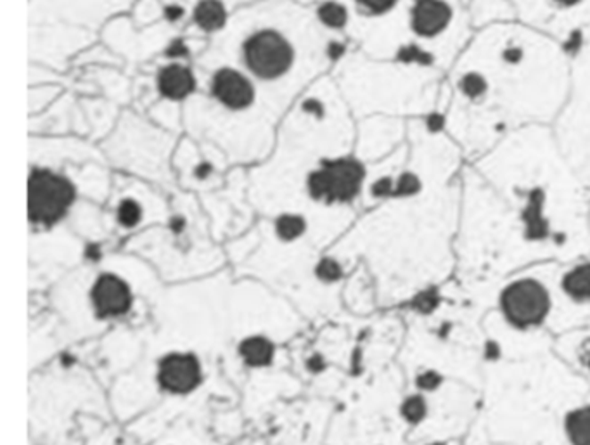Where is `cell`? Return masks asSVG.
<instances>
[{
	"mask_svg": "<svg viewBox=\"0 0 590 445\" xmlns=\"http://www.w3.org/2000/svg\"><path fill=\"white\" fill-rule=\"evenodd\" d=\"M571 91V60L554 38L520 21L473 33L445 77L440 111L467 161L516 130L553 127Z\"/></svg>",
	"mask_w": 590,
	"mask_h": 445,
	"instance_id": "6da1fadb",
	"label": "cell"
},
{
	"mask_svg": "<svg viewBox=\"0 0 590 445\" xmlns=\"http://www.w3.org/2000/svg\"><path fill=\"white\" fill-rule=\"evenodd\" d=\"M395 63L449 73L473 36L465 0H404L393 12Z\"/></svg>",
	"mask_w": 590,
	"mask_h": 445,
	"instance_id": "7a4b0ae2",
	"label": "cell"
},
{
	"mask_svg": "<svg viewBox=\"0 0 590 445\" xmlns=\"http://www.w3.org/2000/svg\"><path fill=\"white\" fill-rule=\"evenodd\" d=\"M553 132L564 158L590 186V32L571 58V91Z\"/></svg>",
	"mask_w": 590,
	"mask_h": 445,
	"instance_id": "3957f363",
	"label": "cell"
},
{
	"mask_svg": "<svg viewBox=\"0 0 590 445\" xmlns=\"http://www.w3.org/2000/svg\"><path fill=\"white\" fill-rule=\"evenodd\" d=\"M516 21L560 42L570 60L590 32V0H513Z\"/></svg>",
	"mask_w": 590,
	"mask_h": 445,
	"instance_id": "277c9868",
	"label": "cell"
},
{
	"mask_svg": "<svg viewBox=\"0 0 590 445\" xmlns=\"http://www.w3.org/2000/svg\"><path fill=\"white\" fill-rule=\"evenodd\" d=\"M75 199L73 184L61 175L36 170L28 181V214L33 222H56Z\"/></svg>",
	"mask_w": 590,
	"mask_h": 445,
	"instance_id": "5b68a950",
	"label": "cell"
},
{
	"mask_svg": "<svg viewBox=\"0 0 590 445\" xmlns=\"http://www.w3.org/2000/svg\"><path fill=\"white\" fill-rule=\"evenodd\" d=\"M500 309L505 319L518 328L537 326L549 314L551 295L540 281L523 278L502 291Z\"/></svg>",
	"mask_w": 590,
	"mask_h": 445,
	"instance_id": "8992f818",
	"label": "cell"
},
{
	"mask_svg": "<svg viewBox=\"0 0 590 445\" xmlns=\"http://www.w3.org/2000/svg\"><path fill=\"white\" fill-rule=\"evenodd\" d=\"M366 175V168L359 159L326 161L320 170L311 174L309 191L315 199L350 201L360 191Z\"/></svg>",
	"mask_w": 590,
	"mask_h": 445,
	"instance_id": "52a82bcc",
	"label": "cell"
},
{
	"mask_svg": "<svg viewBox=\"0 0 590 445\" xmlns=\"http://www.w3.org/2000/svg\"><path fill=\"white\" fill-rule=\"evenodd\" d=\"M245 58L251 71L262 78H278L293 61L289 42L274 30L255 33L245 44Z\"/></svg>",
	"mask_w": 590,
	"mask_h": 445,
	"instance_id": "ba28073f",
	"label": "cell"
},
{
	"mask_svg": "<svg viewBox=\"0 0 590 445\" xmlns=\"http://www.w3.org/2000/svg\"><path fill=\"white\" fill-rule=\"evenodd\" d=\"M201 380L203 369L194 353L172 352L158 364V383L170 393H189L198 388Z\"/></svg>",
	"mask_w": 590,
	"mask_h": 445,
	"instance_id": "9c48e42d",
	"label": "cell"
},
{
	"mask_svg": "<svg viewBox=\"0 0 590 445\" xmlns=\"http://www.w3.org/2000/svg\"><path fill=\"white\" fill-rule=\"evenodd\" d=\"M91 300L99 316L118 318L132 309L133 295L124 278L106 272L93 281Z\"/></svg>",
	"mask_w": 590,
	"mask_h": 445,
	"instance_id": "30bf717a",
	"label": "cell"
},
{
	"mask_svg": "<svg viewBox=\"0 0 590 445\" xmlns=\"http://www.w3.org/2000/svg\"><path fill=\"white\" fill-rule=\"evenodd\" d=\"M214 94L230 109H243L253 102V85L236 69H220L214 78Z\"/></svg>",
	"mask_w": 590,
	"mask_h": 445,
	"instance_id": "8fae6325",
	"label": "cell"
},
{
	"mask_svg": "<svg viewBox=\"0 0 590 445\" xmlns=\"http://www.w3.org/2000/svg\"><path fill=\"white\" fill-rule=\"evenodd\" d=\"M465 5L473 32L516 21L513 0H465Z\"/></svg>",
	"mask_w": 590,
	"mask_h": 445,
	"instance_id": "7c38bea8",
	"label": "cell"
},
{
	"mask_svg": "<svg viewBox=\"0 0 590 445\" xmlns=\"http://www.w3.org/2000/svg\"><path fill=\"white\" fill-rule=\"evenodd\" d=\"M238 352L248 368H267L272 364L276 357V347L272 340H269L263 335L247 336L239 344Z\"/></svg>",
	"mask_w": 590,
	"mask_h": 445,
	"instance_id": "4fadbf2b",
	"label": "cell"
},
{
	"mask_svg": "<svg viewBox=\"0 0 590 445\" xmlns=\"http://www.w3.org/2000/svg\"><path fill=\"white\" fill-rule=\"evenodd\" d=\"M158 84H159V91L165 96L172 97V99H182V97H186L187 94L192 93L194 77L184 66L172 64V66L165 68L159 73Z\"/></svg>",
	"mask_w": 590,
	"mask_h": 445,
	"instance_id": "5bb4252c",
	"label": "cell"
},
{
	"mask_svg": "<svg viewBox=\"0 0 590 445\" xmlns=\"http://www.w3.org/2000/svg\"><path fill=\"white\" fill-rule=\"evenodd\" d=\"M562 287L577 302L590 300V262H582L571 267L564 278Z\"/></svg>",
	"mask_w": 590,
	"mask_h": 445,
	"instance_id": "9a60e30c",
	"label": "cell"
},
{
	"mask_svg": "<svg viewBox=\"0 0 590 445\" xmlns=\"http://www.w3.org/2000/svg\"><path fill=\"white\" fill-rule=\"evenodd\" d=\"M566 435L573 445H590V406L573 409L568 414Z\"/></svg>",
	"mask_w": 590,
	"mask_h": 445,
	"instance_id": "2e32d148",
	"label": "cell"
},
{
	"mask_svg": "<svg viewBox=\"0 0 590 445\" xmlns=\"http://www.w3.org/2000/svg\"><path fill=\"white\" fill-rule=\"evenodd\" d=\"M194 18L203 30L215 32L225 25V7L218 0H203L194 11Z\"/></svg>",
	"mask_w": 590,
	"mask_h": 445,
	"instance_id": "e0dca14e",
	"label": "cell"
},
{
	"mask_svg": "<svg viewBox=\"0 0 590 445\" xmlns=\"http://www.w3.org/2000/svg\"><path fill=\"white\" fill-rule=\"evenodd\" d=\"M307 231V221L296 214H284L276 221V232L284 241H295Z\"/></svg>",
	"mask_w": 590,
	"mask_h": 445,
	"instance_id": "ac0fdd59",
	"label": "cell"
},
{
	"mask_svg": "<svg viewBox=\"0 0 590 445\" xmlns=\"http://www.w3.org/2000/svg\"><path fill=\"white\" fill-rule=\"evenodd\" d=\"M319 18L331 28H342L348 21V11L338 2H327L319 9Z\"/></svg>",
	"mask_w": 590,
	"mask_h": 445,
	"instance_id": "d6986e66",
	"label": "cell"
},
{
	"mask_svg": "<svg viewBox=\"0 0 590 445\" xmlns=\"http://www.w3.org/2000/svg\"><path fill=\"white\" fill-rule=\"evenodd\" d=\"M400 413L404 416L407 423L417 425L428 414V402H426V399L423 395H410V397L405 399L404 404L400 408Z\"/></svg>",
	"mask_w": 590,
	"mask_h": 445,
	"instance_id": "ffe728a7",
	"label": "cell"
},
{
	"mask_svg": "<svg viewBox=\"0 0 590 445\" xmlns=\"http://www.w3.org/2000/svg\"><path fill=\"white\" fill-rule=\"evenodd\" d=\"M117 217H118V222L122 223L124 227H133L142 219V208L135 199L125 198L124 201L118 205Z\"/></svg>",
	"mask_w": 590,
	"mask_h": 445,
	"instance_id": "44dd1931",
	"label": "cell"
},
{
	"mask_svg": "<svg viewBox=\"0 0 590 445\" xmlns=\"http://www.w3.org/2000/svg\"><path fill=\"white\" fill-rule=\"evenodd\" d=\"M315 276L319 281H322L326 285L336 283L338 279H342L343 267L340 265V262L335 258H322L315 265Z\"/></svg>",
	"mask_w": 590,
	"mask_h": 445,
	"instance_id": "7402d4cb",
	"label": "cell"
},
{
	"mask_svg": "<svg viewBox=\"0 0 590 445\" xmlns=\"http://www.w3.org/2000/svg\"><path fill=\"white\" fill-rule=\"evenodd\" d=\"M404 0H357V4L371 16H390Z\"/></svg>",
	"mask_w": 590,
	"mask_h": 445,
	"instance_id": "603a6c76",
	"label": "cell"
},
{
	"mask_svg": "<svg viewBox=\"0 0 590 445\" xmlns=\"http://www.w3.org/2000/svg\"><path fill=\"white\" fill-rule=\"evenodd\" d=\"M441 376H440V373H436V371H432V369H428V371H423L419 376H417V386H419V390H423V392H432V390H436L440 384H441Z\"/></svg>",
	"mask_w": 590,
	"mask_h": 445,
	"instance_id": "cb8c5ba5",
	"label": "cell"
},
{
	"mask_svg": "<svg viewBox=\"0 0 590 445\" xmlns=\"http://www.w3.org/2000/svg\"><path fill=\"white\" fill-rule=\"evenodd\" d=\"M414 305H416V309H417L419 312H430V311L435 309V305H438V298H436L435 295L423 293V295H419V296L416 298Z\"/></svg>",
	"mask_w": 590,
	"mask_h": 445,
	"instance_id": "d4e9b609",
	"label": "cell"
},
{
	"mask_svg": "<svg viewBox=\"0 0 590 445\" xmlns=\"http://www.w3.org/2000/svg\"><path fill=\"white\" fill-rule=\"evenodd\" d=\"M305 366H307V369L311 373H313V375H320L326 369L327 364H326V359L320 353H311V357L307 359Z\"/></svg>",
	"mask_w": 590,
	"mask_h": 445,
	"instance_id": "484cf974",
	"label": "cell"
},
{
	"mask_svg": "<svg viewBox=\"0 0 590 445\" xmlns=\"http://www.w3.org/2000/svg\"><path fill=\"white\" fill-rule=\"evenodd\" d=\"M166 54L168 56H172V58H179V56H186L187 54V47L184 45V42H174L170 47H168V51H166Z\"/></svg>",
	"mask_w": 590,
	"mask_h": 445,
	"instance_id": "4316f807",
	"label": "cell"
},
{
	"mask_svg": "<svg viewBox=\"0 0 590 445\" xmlns=\"http://www.w3.org/2000/svg\"><path fill=\"white\" fill-rule=\"evenodd\" d=\"M182 14H184V11H182V7H179V5H170V7L165 9V16H166V20H170V21H177L179 18H182Z\"/></svg>",
	"mask_w": 590,
	"mask_h": 445,
	"instance_id": "83f0119b",
	"label": "cell"
},
{
	"mask_svg": "<svg viewBox=\"0 0 590 445\" xmlns=\"http://www.w3.org/2000/svg\"><path fill=\"white\" fill-rule=\"evenodd\" d=\"M305 111L309 113H315V115H320L322 113V102H319L317 99H309L305 104H303Z\"/></svg>",
	"mask_w": 590,
	"mask_h": 445,
	"instance_id": "f1b7e54d",
	"label": "cell"
},
{
	"mask_svg": "<svg viewBox=\"0 0 590 445\" xmlns=\"http://www.w3.org/2000/svg\"><path fill=\"white\" fill-rule=\"evenodd\" d=\"M327 53H329V56H331L333 60H336V58L343 56V53H344V45L340 44V42H333V44L329 45Z\"/></svg>",
	"mask_w": 590,
	"mask_h": 445,
	"instance_id": "f546056e",
	"label": "cell"
},
{
	"mask_svg": "<svg viewBox=\"0 0 590 445\" xmlns=\"http://www.w3.org/2000/svg\"><path fill=\"white\" fill-rule=\"evenodd\" d=\"M210 174H212V166H210L208 163H203V165H199V166L196 168V175H198L199 179H206Z\"/></svg>",
	"mask_w": 590,
	"mask_h": 445,
	"instance_id": "4dcf8cb0",
	"label": "cell"
},
{
	"mask_svg": "<svg viewBox=\"0 0 590 445\" xmlns=\"http://www.w3.org/2000/svg\"><path fill=\"white\" fill-rule=\"evenodd\" d=\"M172 229H174L175 232H181V231L184 229V221H182L181 217H175V219L172 221Z\"/></svg>",
	"mask_w": 590,
	"mask_h": 445,
	"instance_id": "1f68e13d",
	"label": "cell"
},
{
	"mask_svg": "<svg viewBox=\"0 0 590 445\" xmlns=\"http://www.w3.org/2000/svg\"><path fill=\"white\" fill-rule=\"evenodd\" d=\"M87 256H89V258H93V260H97V258L101 256V254H99V248H95V247L89 248V250H87Z\"/></svg>",
	"mask_w": 590,
	"mask_h": 445,
	"instance_id": "d6a6232c",
	"label": "cell"
},
{
	"mask_svg": "<svg viewBox=\"0 0 590 445\" xmlns=\"http://www.w3.org/2000/svg\"><path fill=\"white\" fill-rule=\"evenodd\" d=\"M587 366H589V368H590V355H589V357H587Z\"/></svg>",
	"mask_w": 590,
	"mask_h": 445,
	"instance_id": "836d02e7",
	"label": "cell"
},
{
	"mask_svg": "<svg viewBox=\"0 0 590 445\" xmlns=\"http://www.w3.org/2000/svg\"><path fill=\"white\" fill-rule=\"evenodd\" d=\"M432 445H441V444H432Z\"/></svg>",
	"mask_w": 590,
	"mask_h": 445,
	"instance_id": "e575fe53",
	"label": "cell"
}]
</instances>
